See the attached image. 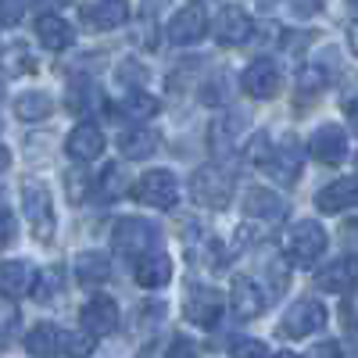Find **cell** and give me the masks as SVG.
<instances>
[{
  "label": "cell",
  "instance_id": "1",
  "mask_svg": "<svg viewBox=\"0 0 358 358\" xmlns=\"http://www.w3.org/2000/svg\"><path fill=\"white\" fill-rule=\"evenodd\" d=\"M22 208H25V219H29V226H33L36 241L40 244L54 241V201H50V190L40 183V179H25Z\"/></svg>",
  "mask_w": 358,
  "mask_h": 358
},
{
  "label": "cell",
  "instance_id": "2",
  "mask_svg": "<svg viewBox=\"0 0 358 358\" xmlns=\"http://www.w3.org/2000/svg\"><path fill=\"white\" fill-rule=\"evenodd\" d=\"M258 165L276 179L280 187H290L297 176H301V165H305V151L301 143H297L294 136H283L280 143H273L265 155H258Z\"/></svg>",
  "mask_w": 358,
  "mask_h": 358
},
{
  "label": "cell",
  "instance_id": "3",
  "mask_svg": "<svg viewBox=\"0 0 358 358\" xmlns=\"http://www.w3.org/2000/svg\"><path fill=\"white\" fill-rule=\"evenodd\" d=\"M190 197L204 208H212V212H222L233 201V183L226 172H219V165H204L190 179Z\"/></svg>",
  "mask_w": 358,
  "mask_h": 358
},
{
  "label": "cell",
  "instance_id": "4",
  "mask_svg": "<svg viewBox=\"0 0 358 358\" xmlns=\"http://www.w3.org/2000/svg\"><path fill=\"white\" fill-rule=\"evenodd\" d=\"M133 197L147 208H172L179 201V179L169 169H151L136 179V187H129Z\"/></svg>",
  "mask_w": 358,
  "mask_h": 358
},
{
  "label": "cell",
  "instance_id": "5",
  "mask_svg": "<svg viewBox=\"0 0 358 358\" xmlns=\"http://www.w3.org/2000/svg\"><path fill=\"white\" fill-rule=\"evenodd\" d=\"M326 244H330V236H326V229L315 222V219H305V222H297L287 236V255L290 262L297 265H315L326 251Z\"/></svg>",
  "mask_w": 358,
  "mask_h": 358
},
{
  "label": "cell",
  "instance_id": "6",
  "mask_svg": "<svg viewBox=\"0 0 358 358\" xmlns=\"http://www.w3.org/2000/svg\"><path fill=\"white\" fill-rule=\"evenodd\" d=\"M326 319H330V312H326V305H319L315 297H301L297 305L287 308L283 322H280V334L287 341H297V337H305V334H319Z\"/></svg>",
  "mask_w": 358,
  "mask_h": 358
},
{
  "label": "cell",
  "instance_id": "7",
  "mask_svg": "<svg viewBox=\"0 0 358 358\" xmlns=\"http://www.w3.org/2000/svg\"><path fill=\"white\" fill-rule=\"evenodd\" d=\"M158 244V229L147 219H118L115 233H111V248L122 255H143Z\"/></svg>",
  "mask_w": 358,
  "mask_h": 358
},
{
  "label": "cell",
  "instance_id": "8",
  "mask_svg": "<svg viewBox=\"0 0 358 358\" xmlns=\"http://www.w3.org/2000/svg\"><path fill=\"white\" fill-rule=\"evenodd\" d=\"M204 33H208V18H204V8H201V4L179 8V11L169 18V25H165V36H169V43H176V47H190V43H197Z\"/></svg>",
  "mask_w": 358,
  "mask_h": 358
},
{
  "label": "cell",
  "instance_id": "9",
  "mask_svg": "<svg viewBox=\"0 0 358 358\" xmlns=\"http://www.w3.org/2000/svg\"><path fill=\"white\" fill-rule=\"evenodd\" d=\"M79 326H83V334H90L94 341L115 334L118 330V305L111 297H90L79 312Z\"/></svg>",
  "mask_w": 358,
  "mask_h": 358
},
{
  "label": "cell",
  "instance_id": "10",
  "mask_svg": "<svg viewBox=\"0 0 358 358\" xmlns=\"http://www.w3.org/2000/svg\"><path fill=\"white\" fill-rule=\"evenodd\" d=\"M287 215V204L276 190H262V187H251L248 197H244V219H255V222H265V226H273L280 229Z\"/></svg>",
  "mask_w": 358,
  "mask_h": 358
},
{
  "label": "cell",
  "instance_id": "11",
  "mask_svg": "<svg viewBox=\"0 0 358 358\" xmlns=\"http://www.w3.org/2000/svg\"><path fill=\"white\" fill-rule=\"evenodd\" d=\"M222 308H226V297L219 290H212V287H190L187 290L183 312H187V319L194 326H215L219 315H222Z\"/></svg>",
  "mask_w": 358,
  "mask_h": 358
},
{
  "label": "cell",
  "instance_id": "12",
  "mask_svg": "<svg viewBox=\"0 0 358 358\" xmlns=\"http://www.w3.org/2000/svg\"><path fill=\"white\" fill-rule=\"evenodd\" d=\"M308 155L319 165H341L348 158V133L337 126H319L308 136Z\"/></svg>",
  "mask_w": 358,
  "mask_h": 358
},
{
  "label": "cell",
  "instance_id": "13",
  "mask_svg": "<svg viewBox=\"0 0 358 358\" xmlns=\"http://www.w3.org/2000/svg\"><path fill=\"white\" fill-rule=\"evenodd\" d=\"M251 33H255V22H251V15H248L244 8L229 4V8L219 11V18H215V40H219V43L241 47V43L251 40Z\"/></svg>",
  "mask_w": 358,
  "mask_h": 358
},
{
  "label": "cell",
  "instance_id": "14",
  "mask_svg": "<svg viewBox=\"0 0 358 358\" xmlns=\"http://www.w3.org/2000/svg\"><path fill=\"white\" fill-rule=\"evenodd\" d=\"M241 83L248 90V97L268 101V97H276V90H280V69H276V62H268V57H258V62H251L244 69Z\"/></svg>",
  "mask_w": 358,
  "mask_h": 358
},
{
  "label": "cell",
  "instance_id": "15",
  "mask_svg": "<svg viewBox=\"0 0 358 358\" xmlns=\"http://www.w3.org/2000/svg\"><path fill=\"white\" fill-rule=\"evenodd\" d=\"M65 151L76 158V162H94L104 155V129L97 122H79L69 140H65Z\"/></svg>",
  "mask_w": 358,
  "mask_h": 358
},
{
  "label": "cell",
  "instance_id": "16",
  "mask_svg": "<svg viewBox=\"0 0 358 358\" xmlns=\"http://www.w3.org/2000/svg\"><path fill=\"white\" fill-rule=\"evenodd\" d=\"M244 118L241 115H222L212 122V155L215 158H233L244 143Z\"/></svg>",
  "mask_w": 358,
  "mask_h": 358
},
{
  "label": "cell",
  "instance_id": "17",
  "mask_svg": "<svg viewBox=\"0 0 358 358\" xmlns=\"http://www.w3.org/2000/svg\"><path fill=\"white\" fill-rule=\"evenodd\" d=\"M36 283V268L15 258V262H0V297H8V301H18L33 290Z\"/></svg>",
  "mask_w": 358,
  "mask_h": 358
},
{
  "label": "cell",
  "instance_id": "18",
  "mask_svg": "<svg viewBox=\"0 0 358 358\" xmlns=\"http://www.w3.org/2000/svg\"><path fill=\"white\" fill-rule=\"evenodd\" d=\"M133 276H136V283L143 290H158V287H165L172 280V262L162 251H143V255H136Z\"/></svg>",
  "mask_w": 358,
  "mask_h": 358
},
{
  "label": "cell",
  "instance_id": "19",
  "mask_svg": "<svg viewBox=\"0 0 358 358\" xmlns=\"http://www.w3.org/2000/svg\"><path fill=\"white\" fill-rule=\"evenodd\" d=\"M355 201H358V179H355V176H344V179H337V183L322 187V190L315 194L319 212H326V215L348 212V208H355Z\"/></svg>",
  "mask_w": 358,
  "mask_h": 358
},
{
  "label": "cell",
  "instance_id": "20",
  "mask_svg": "<svg viewBox=\"0 0 358 358\" xmlns=\"http://www.w3.org/2000/svg\"><path fill=\"white\" fill-rule=\"evenodd\" d=\"M86 25L97 29V33H111V29L129 22V0H97L83 11Z\"/></svg>",
  "mask_w": 358,
  "mask_h": 358
},
{
  "label": "cell",
  "instance_id": "21",
  "mask_svg": "<svg viewBox=\"0 0 358 358\" xmlns=\"http://www.w3.org/2000/svg\"><path fill=\"white\" fill-rule=\"evenodd\" d=\"M229 305H233V312L241 315V319H258L265 312V294L258 290L255 280L236 276L233 280V290H229Z\"/></svg>",
  "mask_w": 358,
  "mask_h": 358
},
{
  "label": "cell",
  "instance_id": "22",
  "mask_svg": "<svg viewBox=\"0 0 358 358\" xmlns=\"http://www.w3.org/2000/svg\"><path fill=\"white\" fill-rule=\"evenodd\" d=\"M36 36H40V43L47 47V50H69L72 47V40H76V33H72V25L62 18V15H54V11H43L40 18H36Z\"/></svg>",
  "mask_w": 358,
  "mask_h": 358
},
{
  "label": "cell",
  "instance_id": "23",
  "mask_svg": "<svg viewBox=\"0 0 358 358\" xmlns=\"http://www.w3.org/2000/svg\"><path fill=\"white\" fill-rule=\"evenodd\" d=\"M62 330H57L54 322H36L33 330L25 334V351L33 358H54L57 351H62Z\"/></svg>",
  "mask_w": 358,
  "mask_h": 358
},
{
  "label": "cell",
  "instance_id": "24",
  "mask_svg": "<svg viewBox=\"0 0 358 358\" xmlns=\"http://www.w3.org/2000/svg\"><path fill=\"white\" fill-rule=\"evenodd\" d=\"M72 268H76V280L86 283V287H97V283H108L111 280V262L101 251H83Z\"/></svg>",
  "mask_w": 358,
  "mask_h": 358
},
{
  "label": "cell",
  "instance_id": "25",
  "mask_svg": "<svg viewBox=\"0 0 358 358\" xmlns=\"http://www.w3.org/2000/svg\"><path fill=\"white\" fill-rule=\"evenodd\" d=\"M351 280H355V258L344 255L337 258L334 265H326L322 273L315 276L319 290H330V294H341V290H351Z\"/></svg>",
  "mask_w": 358,
  "mask_h": 358
},
{
  "label": "cell",
  "instance_id": "26",
  "mask_svg": "<svg viewBox=\"0 0 358 358\" xmlns=\"http://www.w3.org/2000/svg\"><path fill=\"white\" fill-rule=\"evenodd\" d=\"M0 72L4 76H33L36 72V57L25 43H8L0 47Z\"/></svg>",
  "mask_w": 358,
  "mask_h": 358
},
{
  "label": "cell",
  "instance_id": "27",
  "mask_svg": "<svg viewBox=\"0 0 358 358\" xmlns=\"http://www.w3.org/2000/svg\"><path fill=\"white\" fill-rule=\"evenodd\" d=\"M50 97L43 94V90H25V94L15 97V115L22 118V122H43V118L50 115Z\"/></svg>",
  "mask_w": 358,
  "mask_h": 358
},
{
  "label": "cell",
  "instance_id": "28",
  "mask_svg": "<svg viewBox=\"0 0 358 358\" xmlns=\"http://www.w3.org/2000/svg\"><path fill=\"white\" fill-rule=\"evenodd\" d=\"M118 147H122V155L140 162V158H151L155 147H158V133L151 129H126L122 136H118Z\"/></svg>",
  "mask_w": 358,
  "mask_h": 358
},
{
  "label": "cell",
  "instance_id": "29",
  "mask_svg": "<svg viewBox=\"0 0 358 358\" xmlns=\"http://www.w3.org/2000/svg\"><path fill=\"white\" fill-rule=\"evenodd\" d=\"M101 104H104V94L90 79H76L69 86V108L72 111H90V108H101Z\"/></svg>",
  "mask_w": 358,
  "mask_h": 358
},
{
  "label": "cell",
  "instance_id": "30",
  "mask_svg": "<svg viewBox=\"0 0 358 358\" xmlns=\"http://www.w3.org/2000/svg\"><path fill=\"white\" fill-rule=\"evenodd\" d=\"M101 194L108 197V201H115V197H122L129 187H133V179H129V172H126V165L122 162H111L108 169H104V176H101Z\"/></svg>",
  "mask_w": 358,
  "mask_h": 358
},
{
  "label": "cell",
  "instance_id": "31",
  "mask_svg": "<svg viewBox=\"0 0 358 358\" xmlns=\"http://www.w3.org/2000/svg\"><path fill=\"white\" fill-rule=\"evenodd\" d=\"M122 108H126V115H129V118H155L162 104H158V97L143 94V90H129Z\"/></svg>",
  "mask_w": 358,
  "mask_h": 358
},
{
  "label": "cell",
  "instance_id": "32",
  "mask_svg": "<svg viewBox=\"0 0 358 358\" xmlns=\"http://www.w3.org/2000/svg\"><path fill=\"white\" fill-rule=\"evenodd\" d=\"M326 86H330V76H326V69H319V65H305L301 76H297L301 97H315V94H322Z\"/></svg>",
  "mask_w": 358,
  "mask_h": 358
},
{
  "label": "cell",
  "instance_id": "33",
  "mask_svg": "<svg viewBox=\"0 0 358 358\" xmlns=\"http://www.w3.org/2000/svg\"><path fill=\"white\" fill-rule=\"evenodd\" d=\"M94 337H90V334H76V337H62V348L72 355V358H86L90 351H94Z\"/></svg>",
  "mask_w": 358,
  "mask_h": 358
},
{
  "label": "cell",
  "instance_id": "34",
  "mask_svg": "<svg viewBox=\"0 0 358 358\" xmlns=\"http://www.w3.org/2000/svg\"><path fill=\"white\" fill-rule=\"evenodd\" d=\"M233 358H268V348L255 337H244V341L233 344Z\"/></svg>",
  "mask_w": 358,
  "mask_h": 358
},
{
  "label": "cell",
  "instance_id": "35",
  "mask_svg": "<svg viewBox=\"0 0 358 358\" xmlns=\"http://www.w3.org/2000/svg\"><path fill=\"white\" fill-rule=\"evenodd\" d=\"M165 358H201V348H197L194 341H187V337H179V341L169 344Z\"/></svg>",
  "mask_w": 358,
  "mask_h": 358
},
{
  "label": "cell",
  "instance_id": "36",
  "mask_svg": "<svg viewBox=\"0 0 358 358\" xmlns=\"http://www.w3.org/2000/svg\"><path fill=\"white\" fill-rule=\"evenodd\" d=\"M25 15V0H0V25H15Z\"/></svg>",
  "mask_w": 358,
  "mask_h": 358
},
{
  "label": "cell",
  "instance_id": "37",
  "mask_svg": "<svg viewBox=\"0 0 358 358\" xmlns=\"http://www.w3.org/2000/svg\"><path fill=\"white\" fill-rule=\"evenodd\" d=\"M140 79H143V69L136 62H122V65H118V83H122V86L136 83V90H140Z\"/></svg>",
  "mask_w": 358,
  "mask_h": 358
},
{
  "label": "cell",
  "instance_id": "38",
  "mask_svg": "<svg viewBox=\"0 0 358 358\" xmlns=\"http://www.w3.org/2000/svg\"><path fill=\"white\" fill-rule=\"evenodd\" d=\"M11 241H15V215L8 212V208H0V251H4Z\"/></svg>",
  "mask_w": 358,
  "mask_h": 358
},
{
  "label": "cell",
  "instance_id": "39",
  "mask_svg": "<svg viewBox=\"0 0 358 358\" xmlns=\"http://www.w3.org/2000/svg\"><path fill=\"white\" fill-rule=\"evenodd\" d=\"M305 358H341V344L337 341H326V344H315Z\"/></svg>",
  "mask_w": 358,
  "mask_h": 358
},
{
  "label": "cell",
  "instance_id": "40",
  "mask_svg": "<svg viewBox=\"0 0 358 358\" xmlns=\"http://www.w3.org/2000/svg\"><path fill=\"white\" fill-rule=\"evenodd\" d=\"M290 8H294V15H305V18H312V15L322 8V0H290Z\"/></svg>",
  "mask_w": 358,
  "mask_h": 358
},
{
  "label": "cell",
  "instance_id": "41",
  "mask_svg": "<svg viewBox=\"0 0 358 358\" xmlns=\"http://www.w3.org/2000/svg\"><path fill=\"white\" fill-rule=\"evenodd\" d=\"M83 187H86V179L72 172V176H69V197H72V201H83V197H86V190H83Z\"/></svg>",
  "mask_w": 358,
  "mask_h": 358
},
{
  "label": "cell",
  "instance_id": "42",
  "mask_svg": "<svg viewBox=\"0 0 358 358\" xmlns=\"http://www.w3.org/2000/svg\"><path fill=\"white\" fill-rule=\"evenodd\" d=\"M351 308H355V301H351V294H348V297H344V308H341V312H344V326H348V330H351Z\"/></svg>",
  "mask_w": 358,
  "mask_h": 358
},
{
  "label": "cell",
  "instance_id": "43",
  "mask_svg": "<svg viewBox=\"0 0 358 358\" xmlns=\"http://www.w3.org/2000/svg\"><path fill=\"white\" fill-rule=\"evenodd\" d=\"M8 165H11V151H8V147H0V172H8Z\"/></svg>",
  "mask_w": 358,
  "mask_h": 358
},
{
  "label": "cell",
  "instance_id": "44",
  "mask_svg": "<svg viewBox=\"0 0 358 358\" xmlns=\"http://www.w3.org/2000/svg\"><path fill=\"white\" fill-rule=\"evenodd\" d=\"M268 358H273V355H268ZM276 358H297V355H290V351H280Z\"/></svg>",
  "mask_w": 358,
  "mask_h": 358
}]
</instances>
